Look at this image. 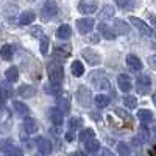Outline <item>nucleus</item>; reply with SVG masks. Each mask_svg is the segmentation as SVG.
Returning a JSON list of instances; mask_svg holds the SVG:
<instances>
[{
    "label": "nucleus",
    "mask_w": 156,
    "mask_h": 156,
    "mask_svg": "<svg viewBox=\"0 0 156 156\" xmlns=\"http://www.w3.org/2000/svg\"><path fill=\"white\" fill-rule=\"evenodd\" d=\"M47 73H48V81H50V84L55 86V87H59V84H61L62 80H64V70H62L61 64H58L56 61L48 62Z\"/></svg>",
    "instance_id": "f257e3e1"
},
{
    "label": "nucleus",
    "mask_w": 156,
    "mask_h": 156,
    "mask_svg": "<svg viewBox=\"0 0 156 156\" xmlns=\"http://www.w3.org/2000/svg\"><path fill=\"white\" fill-rule=\"evenodd\" d=\"M76 98H78V103H80L81 106H84V108H89L90 105H92V101H94L92 92H90V89L86 87V86H80V87H78Z\"/></svg>",
    "instance_id": "f03ea898"
},
{
    "label": "nucleus",
    "mask_w": 156,
    "mask_h": 156,
    "mask_svg": "<svg viewBox=\"0 0 156 156\" xmlns=\"http://www.w3.org/2000/svg\"><path fill=\"white\" fill-rule=\"evenodd\" d=\"M90 81L95 86V89H108L109 87V80L106 78L103 70H94L90 72Z\"/></svg>",
    "instance_id": "7ed1b4c3"
},
{
    "label": "nucleus",
    "mask_w": 156,
    "mask_h": 156,
    "mask_svg": "<svg viewBox=\"0 0 156 156\" xmlns=\"http://www.w3.org/2000/svg\"><path fill=\"white\" fill-rule=\"evenodd\" d=\"M136 90L140 95H147L151 90V80L148 75H140L136 81Z\"/></svg>",
    "instance_id": "20e7f679"
},
{
    "label": "nucleus",
    "mask_w": 156,
    "mask_h": 156,
    "mask_svg": "<svg viewBox=\"0 0 156 156\" xmlns=\"http://www.w3.org/2000/svg\"><path fill=\"white\" fill-rule=\"evenodd\" d=\"M81 56H83V59L89 64V66H98V64L101 62V56L92 48H83L81 50Z\"/></svg>",
    "instance_id": "39448f33"
},
{
    "label": "nucleus",
    "mask_w": 156,
    "mask_h": 156,
    "mask_svg": "<svg viewBox=\"0 0 156 156\" xmlns=\"http://www.w3.org/2000/svg\"><path fill=\"white\" fill-rule=\"evenodd\" d=\"M94 25H95V20L92 17H83V19H78L76 20V28L81 34H87L94 30Z\"/></svg>",
    "instance_id": "423d86ee"
},
{
    "label": "nucleus",
    "mask_w": 156,
    "mask_h": 156,
    "mask_svg": "<svg viewBox=\"0 0 156 156\" xmlns=\"http://www.w3.org/2000/svg\"><path fill=\"white\" fill-rule=\"evenodd\" d=\"M129 22H131V25H133L134 28H137V30L140 31V34L148 36V37H153V36H154L153 30L148 27L144 20H140V19H137V17H129Z\"/></svg>",
    "instance_id": "0eeeda50"
},
{
    "label": "nucleus",
    "mask_w": 156,
    "mask_h": 156,
    "mask_svg": "<svg viewBox=\"0 0 156 156\" xmlns=\"http://www.w3.org/2000/svg\"><path fill=\"white\" fill-rule=\"evenodd\" d=\"M56 108L61 111L62 115L70 112V97H69L67 92H62V94L58 97V106H56Z\"/></svg>",
    "instance_id": "6e6552de"
},
{
    "label": "nucleus",
    "mask_w": 156,
    "mask_h": 156,
    "mask_svg": "<svg viewBox=\"0 0 156 156\" xmlns=\"http://www.w3.org/2000/svg\"><path fill=\"white\" fill-rule=\"evenodd\" d=\"M58 12V5L56 2H51V0H48V2H45L42 5V17L44 19H51L55 14Z\"/></svg>",
    "instance_id": "1a4fd4ad"
},
{
    "label": "nucleus",
    "mask_w": 156,
    "mask_h": 156,
    "mask_svg": "<svg viewBox=\"0 0 156 156\" xmlns=\"http://www.w3.org/2000/svg\"><path fill=\"white\" fill-rule=\"evenodd\" d=\"M117 84H119V89L122 90V92H128V90H131V87H133L131 78H129V75H126V73L117 75Z\"/></svg>",
    "instance_id": "9d476101"
},
{
    "label": "nucleus",
    "mask_w": 156,
    "mask_h": 156,
    "mask_svg": "<svg viewBox=\"0 0 156 156\" xmlns=\"http://www.w3.org/2000/svg\"><path fill=\"white\" fill-rule=\"evenodd\" d=\"M36 147H37L39 153L44 154V156L51 153V142L47 137H37L36 139Z\"/></svg>",
    "instance_id": "9b49d317"
},
{
    "label": "nucleus",
    "mask_w": 156,
    "mask_h": 156,
    "mask_svg": "<svg viewBox=\"0 0 156 156\" xmlns=\"http://www.w3.org/2000/svg\"><path fill=\"white\" fill-rule=\"evenodd\" d=\"M97 8H98L97 2H90V0H83V2L78 3V9L83 14H92L97 11Z\"/></svg>",
    "instance_id": "f8f14e48"
},
{
    "label": "nucleus",
    "mask_w": 156,
    "mask_h": 156,
    "mask_svg": "<svg viewBox=\"0 0 156 156\" xmlns=\"http://www.w3.org/2000/svg\"><path fill=\"white\" fill-rule=\"evenodd\" d=\"M126 66L131 69L133 72H139V70H142L144 64H142V61H140L136 55L129 53V55H126Z\"/></svg>",
    "instance_id": "ddd939ff"
},
{
    "label": "nucleus",
    "mask_w": 156,
    "mask_h": 156,
    "mask_svg": "<svg viewBox=\"0 0 156 156\" xmlns=\"http://www.w3.org/2000/svg\"><path fill=\"white\" fill-rule=\"evenodd\" d=\"M114 31H115V34L117 33L119 34H128L129 33V25L122 19H115L114 20Z\"/></svg>",
    "instance_id": "4468645a"
},
{
    "label": "nucleus",
    "mask_w": 156,
    "mask_h": 156,
    "mask_svg": "<svg viewBox=\"0 0 156 156\" xmlns=\"http://www.w3.org/2000/svg\"><path fill=\"white\" fill-rule=\"evenodd\" d=\"M48 117H50V120H51L53 125H56V126L62 125V114L58 108H50L48 109Z\"/></svg>",
    "instance_id": "2eb2a0df"
},
{
    "label": "nucleus",
    "mask_w": 156,
    "mask_h": 156,
    "mask_svg": "<svg viewBox=\"0 0 156 156\" xmlns=\"http://www.w3.org/2000/svg\"><path fill=\"white\" fill-rule=\"evenodd\" d=\"M34 19H36V14L33 11H23L22 14L19 16V25H22V27L30 25V23H33Z\"/></svg>",
    "instance_id": "dca6fc26"
},
{
    "label": "nucleus",
    "mask_w": 156,
    "mask_h": 156,
    "mask_svg": "<svg viewBox=\"0 0 156 156\" xmlns=\"http://www.w3.org/2000/svg\"><path fill=\"white\" fill-rule=\"evenodd\" d=\"M70 34H72V30H70V25H67V23H62L61 27L56 30V37L58 39H69L70 37Z\"/></svg>",
    "instance_id": "f3484780"
},
{
    "label": "nucleus",
    "mask_w": 156,
    "mask_h": 156,
    "mask_svg": "<svg viewBox=\"0 0 156 156\" xmlns=\"http://www.w3.org/2000/svg\"><path fill=\"white\" fill-rule=\"evenodd\" d=\"M98 28H100V33L105 36V39H109V41H114V39H115V36H117L115 31H114L112 28H109L106 23H100Z\"/></svg>",
    "instance_id": "a211bd4d"
},
{
    "label": "nucleus",
    "mask_w": 156,
    "mask_h": 156,
    "mask_svg": "<svg viewBox=\"0 0 156 156\" xmlns=\"http://www.w3.org/2000/svg\"><path fill=\"white\" fill-rule=\"evenodd\" d=\"M137 119L142 123H150L153 120V112L150 109H139L137 111Z\"/></svg>",
    "instance_id": "6ab92c4d"
},
{
    "label": "nucleus",
    "mask_w": 156,
    "mask_h": 156,
    "mask_svg": "<svg viewBox=\"0 0 156 156\" xmlns=\"http://www.w3.org/2000/svg\"><path fill=\"white\" fill-rule=\"evenodd\" d=\"M12 106H14V109H16V112L19 115H28V112H30V108L25 105V103H22V101L14 100L12 101Z\"/></svg>",
    "instance_id": "aec40b11"
},
{
    "label": "nucleus",
    "mask_w": 156,
    "mask_h": 156,
    "mask_svg": "<svg viewBox=\"0 0 156 156\" xmlns=\"http://www.w3.org/2000/svg\"><path fill=\"white\" fill-rule=\"evenodd\" d=\"M70 69H72V75L76 76V78H78V76H81V75L84 73V66H83V62H81V61H78V59L72 62Z\"/></svg>",
    "instance_id": "412c9836"
},
{
    "label": "nucleus",
    "mask_w": 156,
    "mask_h": 156,
    "mask_svg": "<svg viewBox=\"0 0 156 156\" xmlns=\"http://www.w3.org/2000/svg\"><path fill=\"white\" fill-rule=\"evenodd\" d=\"M37 122L34 120V119H27L23 122V129L27 131L28 134H33V133H36L37 131Z\"/></svg>",
    "instance_id": "4be33fe9"
},
{
    "label": "nucleus",
    "mask_w": 156,
    "mask_h": 156,
    "mask_svg": "<svg viewBox=\"0 0 156 156\" xmlns=\"http://www.w3.org/2000/svg\"><path fill=\"white\" fill-rule=\"evenodd\" d=\"M5 76H6V80L9 81V83H14V81H17L19 80V70H17V67H8L6 69V72H5Z\"/></svg>",
    "instance_id": "5701e85b"
},
{
    "label": "nucleus",
    "mask_w": 156,
    "mask_h": 156,
    "mask_svg": "<svg viewBox=\"0 0 156 156\" xmlns=\"http://www.w3.org/2000/svg\"><path fill=\"white\" fill-rule=\"evenodd\" d=\"M12 55H14V50H12V45L6 44V45H3L2 48H0V56H2L5 61L12 59Z\"/></svg>",
    "instance_id": "b1692460"
},
{
    "label": "nucleus",
    "mask_w": 156,
    "mask_h": 156,
    "mask_svg": "<svg viewBox=\"0 0 156 156\" xmlns=\"http://www.w3.org/2000/svg\"><path fill=\"white\" fill-rule=\"evenodd\" d=\"M94 103H95L97 108H106L109 105V97L108 95H103V94H98V95H95Z\"/></svg>",
    "instance_id": "393cba45"
},
{
    "label": "nucleus",
    "mask_w": 156,
    "mask_h": 156,
    "mask_svg": "<svg viewBox=\"0 0 156 156\" xmlns=\"http://www.w3.org/2000/svg\"><path fill=\"white\" fill-rule=\"evenodd\" d=\"M78 137H80L81 142H84V144H86L87 140H90V139H94V137H95V131H94L92 128L81 129V133H80V136H78Z\"/></svg>",
    "instance_id": "a878e982"
},
{
    "label": "nucleus",
    "mask_w": 156,
    "mask_h": 156,
    "mask_svg": "<svg viewBox=\"0 0 156 156\" xmlns=\"http://www.w3.org/2000/svg\"><path fill=\"white\" fill-rule=\"evenodd\" d=\"M2 153H3V156H23L22 150H20L19 147H16L14 144H12V145H9L8 148H5Z\"/></svg>",
    "instance_id": "bb28decb"
},
{
    "label": "nucleus",
    "mask_w": 156,
    "mask_h": 156,
    "mask_svg": "<svg viewBox=\"0 0 156 156\" xmlns=\"http://www.w3.org/2000/svg\"><path fill=\"white\" fill-rule=\"evenodd\" d=\"M123 105L128 109H136L137 108V98L133 97V95H125L123 97Z\"/></svg>",
    "instance_id": "cd10ccee"
},
{
    "label": "nucleus",
    "mask_w": 156,
    "mask_h": 156,
    "mask_svg": "<svg viewBox=\"0 0 156 156\" xmlns=\"http://www.w3.org/2000/svg\"><path fill=\"white\" fill-rule=\"evenodd\" d=\"M86 150L89 151V153H97L98 150H100V142L94 137V139H90V140H87L86 142Z\"/></svg>",
    "instance_id": "c85d7f7f"
},
{
    "label": "nucleus",
    "mask_w": 156,
    "mask_h": 156,
    "mask_svg": "<svg viewBox=\"0 0 156 156\" xmlns=\"http://www.w3.org/2000/svg\"><path fill=\"white\" fill-rule=\"evenodd\" d=\"M117 153L120 156H129L131 154V148H129V145L126 142H119V144H117Z\"/></svg>",
    "instance_id": "c756f323"
},
{
    "label": "nucleus",
    "mask_w": 156,
    "mask_h": 156,
    "mask_svg": "<svg viewBox=\"0 0 156 156\" xmlns=\"http://www.w3.org/2000/svg\"><path fill=\"white\" fill-rule=\"evenodd\" d=\"M137 137H139V140H140V142H147V140L150 139V133H148V129H147V126H145V125H140V126H139Z\"/></svg>",
    "instance_id": "7c9ffc66"
},
{
    "label": "nucleus",
    "mask_w": 156,
    "mask_h": 156,
    "mask_svg": "<svg viewBox=\"0 0 156 156\" xmlns=\"http://www.w3.org/2000/svg\"><path fill=\"white\" fill-rule=\"evenodd\" d=\"M83 125V119L81 117H70L69 119V128H70V131H73V129L76 128H80Z\"/></svg>",
    "instance_id": "2f4dec72"
},
{
    "label": "nucleus",
    "mask_w": 156,
    "mask_h": 156,
    "mask_svg": "<svg viewBox=\"0 0 156 156\" xmlns=\"http://www.w3.org/2000/svg\"><path fill=\"white\" fill-rule=\"evenodd\" d=\"M34 94V87H31V86H22V87H19V95L20 97H31Z\"/></svg>",
    "instance_id": "473e14b6"
},
{
    "label": "nucleus",
    "mask_w": 156,
    "mask_h": 156,
    "mask_svg": "<svg viewBox=\"0 0 156 156\" xmlns=\"http://www.w3.org/2000/svg\"><path fill=\"white\" fill-rule=\"evenodd\" d=\"M101 19H111L112 16H114V8L111 6V5H105L103 6V9H101Z\"/></svg>",
    "instance_id": "72a5a7b5"
},
{
    "label": "nucleus",
    "mask_w": 156,
    "mask_h": 156,
    "mask_svg": "<svg viewBox=\"0 0 156 156\" xmlns=\"http://www.w3.org/2000/svg\"><path fill=\"white\" fill-rule=\"evenodd\" d=\"M0 92H2V95H3V98H9V97H12V92H14V90H12V87L9 86V84H2L0 86Z\"/></svg>",
    "instance_id": "f704fd0d"
},
{
    "label": "nucleus",
    "mask_w": 156,
    "mask_h": 156,
    "mask_svg": "<svg viewBox=\"0 0 156 156\" xmlns=\"http://www.w3.org/2000/svg\"><path fill=\"white\" fill-rule=\"evenodd\" d=\"M39 48H41V53L42 55H45L47 51H48V37L47 36H42L41 37V47H39Z\"/></svg>",
    "instance_id": "c9c22d12"
},
{
    "label": "nucleus",
    "mask_w": 156,
    "mask_h": 156,
    "mask_svg": "<svg viewBox=\"0 0 156 156\" xmlns=\"http://www.w3.org/2000/svg\"><path fill=\"white\" fill-rule=\"evenodd\" d=\"M44 90L47 94H51V95H56L58 92H59V87H55V86H51V84H48V86H45L44 87Z\"/></svg>",
    "instance_id": "e433bc0d"
},
{
    "label": "nucleus",
    "mask_w": 156,
    "mask_h": 156,
    "mask_svg": "<svg viewBox=\"0 0 156 156\" xmlns=\"http://www.w3.org/2000/svg\"><path fill=\"white\" fill-rule=\"evenodd\" d=\"M9 145H12V140L9 139H3V140H0V151H3L5 148H8Z\"/></svg>",
    "instance_id": "4c0bfd02"
},
{
    "label": "nucleus",
    "mask_w": 156,
    "mask_h": 156,
    "mask_svg": "<svg viewBox=\"0 0 156 156\" xmlns=\"http://www.w3.org/2000/svg\"><path fill=\"white\" fill-rule=\"evenodd\" d=\"M147 62H148V66H150L151 69H154V70H156V55H151V56H148Z\"/></svg>",
    "instance_id": "58836bf2"
},
{
    "label": "nucleus",
    "mask_w": 156,
    "mask_h": 156,
    "mask_svg": "<svg viewBox=\"0 0 156 156\" xmlns=\"http://www.w3.org/2000/svg\"><path fill=\"white\" fill-rule=\"evenodd\" d=\"M117 5L120 8H126V6H131V2H126V0H117Z\"/></svg>",
    "instance_id": "ea45409f"
},
{
    "label": "nucleus",
    "mask_w": 156,
    "mask_h": 156,
    "mask_svg": "<svg viewBox=\"0 0 156 156\" xmlns=\"http://www.w3.org/2000/svg\"><path fill=\"white\" fill-rule=\"evenodd\" d=\"M73 139H75V136H73V133H72V131L66 133V140H67V142H73Z\"/></svg>",
    "instance_id": "a19ab883"
},
{
    "label": "nucleus",
    "mask_w": 156,
    "mask_h": 156,
    "mask_svg": "<svg viewBox=\"0 0 156 156\" xmlns=\"http://www.w3.org/2000/svg\"><path fill=\"white\" fill-rule=\"evenodd\" d=\"M150 22L153 23V27L156 28V16H153V14H150Z\"/></svg>",
    "instance_id": "79ce46f5"
},
{
    "label": "nucleus",
    "mask_w": 156,
    "mask_h": 156,
    "mask_svg": "<svg viewBox=\"0 0 156 156\" xmlns=\"http://www.w3.org/2000/svg\"><path fill=\"white\" fill-rule=\"evenodd\" d=\"M3 103H5V98H3L2 92H0V106H3Z\"/></svg>",
    "instance_id": "37998d69"
},
{
    "label": "nucleus",
    "mask_w": 156,
    "mask_h": 156,
    "mask_svg": "<svg viewBox=\"0 0 156 156\" xmlns=\"http://www.w3.org/2000/svg\"><path fill=\"white\" fill-rule=\"evenodd\" d=\"M105 156H115V154H112V151L106 150V151H105Z\"/></svg>",
    "instance_id": "c03bdc74"
},
{
    "label": "nucleus",
    "mask_w": 156,
    "mask_h": 156,
    "mask_svg": "<svg viewBox=\"0 0 156 156\" xmlns=\"http://www.w3.org/2000/svg\"><path fill=\"white\" fill-rule=\"evenodd\" d=\"M153 101H154V105H156V94L153 95Z\"/></svg>",
    "instance_id": "a18cd8bd"
},
{
    "label": "nucleus",
    "mask_w": 156,
    "mask_h": 156,
    "mask_svg": "<svg viewBox=\"0 0 156 156\" xmlns=\"http://www.w3.org/2000/svg\"><path fill=\"white\" fill-rule=\"evenodd\" d=\"M154 156H156V147H154Z\"/></svg>",
    "instance_id": "49530a36"
}]
</instances>
